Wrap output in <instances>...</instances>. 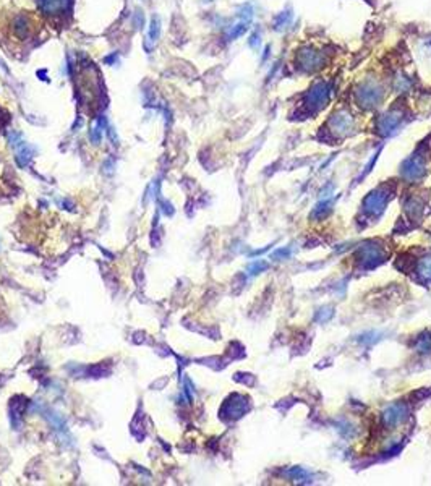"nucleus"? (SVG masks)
<instances>
[{"label": "nucleus", "mask_w": 431, "mask_h": 486, "mask_svg": "<svg viewBox=\"0 0 431 486\" xmlns=\"http://www.w3.org/2000/svg\"><path fill=\"white\" fill-rule=\"evenodd\" d=\"M331 96H333V84L329 82H323V80L315 82L306 89V93L303 94V109L308 114H316V112H320L328 106Z\"/></svg>", "instance_id": "2"}, {"label": "nucleus", "mask_w": 431, "mask_h": 486, "mask_svg": "<svg viewBox=\"0 0 431 486\" xmlns=\"http://www.w3.org/2000/svg\"><path fill=\"white\" fill-rule=\"evenodd\" d=\"M355 256H357V263L360 268L372 269L385 261L386 250L380 242L369 240V242H365L360 245V248L357 250V254H355Z\"/></svg>", "instance_id": "5"}, {"label": "nucleus", "mask_w": 431, "mask_h": 486, "mask_svg": "<svg viewBox=\"0 0 431 486\" xmlns=\"http://www.w3.org/2000/svg\"><path fill=\"white\" fill-rule=\"evenodd\" d=\"M284 256H291V250L284 248V250H277V252L274 253V258H284Z\"/></svg>", "instance_id": "25"}, {"label": "nucleus", "mask_w": 431, "mask_h": 486, "mask_svg": "<svg viewBox=\"0 0 431 486\" xmlns=\"http://www.w3.org/2000/svg\"><path fill=\"white\" fill-rule=\"evenodd\" d=\"M328 62V55L315 46H303L295 55L297 68L303 73H315Z\"/></svg>", "instance_id": "4"}, {"label": "nucleus", "mask_w": 431, "mask_h": 486, "mask_svg": "<svg viewBox=\"0 0 431 486\" xmlns=\"http://www.w3.org/2000/svg\"><path fill=\"white\" fill-rule=\"evenodd\" d=\"M405 122V109L401 106H394L383 112L376 119V131L381 136H391L401 129Z\"/></svg>", "instance_id": "6"}, {"label": "nucleus", "mask_w": 431, "mask_h": 486, "mask_svg": "<svg viewBox=\"0 0 431 486\" xmlns=\"http://www.w3.org/2000/svg\"><path fill=\"white\" fill-rule=\"evenodd\" d=\"M31 158H33V151L28 149L26 146H23V149L17 156V160L21 167H25V166H28V164H30Z\"/></svg>", "instance_id": "20"}, {"label": "nucleus", "mask_w": 431, "mask_h": 486, "mask_svg": "<svg viewBox=\"0 0 431 486\" xmlns=\"http://www.w3.org/2000/svg\"><path fill=\"white\" fill-rule=\"evenodd\" d=\"M13 32L20 37V39H26L31 32V20L26 15H20L13 20Z\"/></svg>", "instance_id": "12"}, {"label": "nucleus", "mask_w": 431, "mask_h": 486, "mask_svg": "<svg viewBox=\"0 0 431 486\" xmlns=\"http://www.w3.org/2000/svg\"><path fill=\"white\" fill-rule=\"evenodd\" d=\"M266 268H268V263L255 261V263H252L248 266V274L250 276H257V274H259V272H263Z\"/></svg>", "instance_id": "21"}, {"label": "nucleus", "mask_w": 431, "mask_h": 486, "mask_svg": "<svg viewBox=\"0 0 431 486\" xmlns=\"http://www.w3.org/2000/svg\"><path fill=\"white\" fill-rule=\"evenodd\" d=\"M392 191L394 188L389 183H385V185L378 187L373 190L367 198L363 200V211L367 212L368 216H378L385 211V207L387 205V201L391 200Z\"/></svg>", "instance_id": "7"}, {"label": "nucleus", "mask_w": 431, "mask_h": 486, "mask_svg": "<svg viewBox=\"0 0 431 486\" xmlns=\"http://www.w3.org/2000/svg\"><path fill=\"white\" fill-rule=\"evenodd\" d=\"M333 206V198H326V200H321L318 205H316L315 207V211H313V218H323V216L328 214V211H329V207Z\"/></svg>", "instance_id": "18"}, {"label": "nucleus", "mask_w": 431, "mask_h": 486, "mask_svg": "<svg viewBox=\"0 0 431 486\" xmlns=\"http://www.w3.org/2000/svg\"><path fill=\"white\" fill-rule=\"evenodd\" d=\"M407 417H409V407H407L404 402H396L387 405L381 415V420L383 424H385L387 429H394L401 427L407 420Z\"/></svg>", "instance_id": "10"}, {"label": "nucleus", "mask_w": 431, "mask_h": 486, "mask_svg": "<svg viewBox=\"0 0 431 486\" xmlns=\"http://www.w3.org/2000/svg\"><path fill=\"white\" fill-rule=\"evenodd\" d=\"M416 272H419V277L423 282H431V254H426L419 261V266H416Z\"/></svg>", "instance_id": "14"}, {"label": "nucleus", "mask_w": 431, "mask_h": 486, "mask_svg": "<svg viewBox=\"0 0 431 486\" xmlns=\"http://www.w3.org/2000/svg\"><path fill=\"white\" fill-rule=\"evenodd\" d=\"M89 138H91V141L94 144H98L99 141L102 140V129L99 125L94 127V129H91V131H89Z\"/></svg>", "instance_id": "24"}, {"label": "nucleus", "mask_w": 431, "mask_h": 486, "mask_svg": "<svg viewBox=\"0 0 431 486\" xmlns=\"http://www.w3.org/2000/svg\"><path fill=\"white\" fill-rule=\"evenodd\" d=\"M248 25L250 23H246V21H239V23H235L234 26L230 28L229 31H227V39L229 41H235L237 37H240V36H244L246 31H248Z\"/></svg>", "instance_id": "17"}, {"label": "nucleus", "mask_w": 431, "mask_h": 486, "mask_svg": "<svg viewBox=\"0 0 431 486\" xmlns=\"http://www.w3.org/2000/svg\"><path fill=\"white\" fill-rule=\"evenodd\" d=\"M421 207H423V201H421L419 196H412V198H409V200L404 203L405 212L410 216V218H414V219L419 218V216H420Z\"/></svg>", "instance_id": "15"}, {"label": "nucleus", "mask_w": 431, "mask_h": 486, "mask_svg": "<svg viewBox=\"0 0 431 486\" xmlns=\"http://www.w3.org/2000/svg\"><path fill=\"white\" fill-rule=\"evenodd\" d=\"M287 475L291 476V478L297 480V481H302V480L308 478V474H306L305 470H302V469H291V470L287 471Z\"/></svg>", "instance_id": "23"}, {"label": "nucleus", "mask_w": 431, "mask_h": 486, "mask_svg": "<svg viewBox=\"0 0 431 486\" xmlns=\"http://www.w3.org/2000/svg\"><path fill=\"white\" fill-rule=\"evenodd\" d=\"M248 409H250L248 398H245V395H240V394H234L226 400L224 405H222L221 415L222 418L226 420H237L244 417V415L248 412Z\"/></svg>", "instance_id": "9"}, {"label": "nucleus", "mask_w": 431, "mask_h": 486, "mask_svg": "<svg viewBox=\"0 0 431 486\" xmlns=\"http://www.w3.org/2000/svg\"><path fill=\"white\" fill-rule=\"evenodd\" d=\"M292 20H293L292 12L287 8V10H284V12H281V13H277V15L274 17V20H273V30H276V31L287 30V28L292 25Z\"/></svg>", "instance_id": "13"}, {"label": "nucleus", "mask_w": 431, "mask_h": 486, "mask_svg": "<svg viewBox=\"0 0 431 486\" xmlns=\"http://www.w3.org/2000/svg\"><path fill=\"white\" fill-rule=\"evenodd\" d=\"M415 351L420 353H425V355L431 353V331H426L416 337Z\"/></svg>", "instance_id": "16"}, {"label": "nucleus", "mask_w": 431, "mask_h": 486, "mask_svg": "<svg viewBox=\"0 0 431 486\" xmlns=\"http://www.w3.org/2000/svg\"><path fill=\"white\" fill-rule=\"evenodd\" d=\"M376 158H378V153L375 154V158H373V159H372V162H369V166H368V167H372V166H373V164H375V160H376ZM368 171H369V169H365V172L362 174V177L365 176V174H368Z\"/></svg>", "instance_id": "26"}, {"label": "nucleus", "mask_w": 431, "mask_h": 486, "mask_svg": "<svg viewBox=\"0 0 431 486\" xmlns=\"http://www.w3.org/2000/svg\"><path fill=\"white\" fill-rule=\"evenodd\" d=\"M37 6L47 15H62V13L68 12L72 0H36Z\"/></svg>", "instance_id": "11"}, {"label": "nucleus", "mask_w": 431, "mask_h": 486, "mask_svg": "<svg viewBox=\"0 0 431 486\" xmlns=\"http://www.w3.org/2000/svg\"><path fill=\"white\" fill-rule=\"evenodd\" d=\"M259 44H262V31L255 30V31L252 32V35H250L248 46L252 47V49H258Z\"/></svg>", "instance_id": "22"}, {"label": "nucleus", "mask_w": 431, "mask_h": 486, "mask_svg": "<svg viewBox=\"0 0 431 486\" xmlns=\"http://www.w3.org/2000/svg\"><path fill=\"white\" fill-rule=\"evenodd\" d=\"M383 97H385V88H383V84L378 78H363L354 88V101L365 111L375 109L378 104L383 101Z\"/></svg>", "instance_id": "1"}, {"label": "nucleus", "mask_w": 431, "mask_h": 486, "mask_svg": "<svg viewBox=\"0 0 431 486\" xmlns=\"http://www.w3.org/2000/svg\"><path fill=\"white\" fill-rule=\"evenodd\" d=\"M159 36H161V20L158 17H153L149 23V39L156 42L159 39Z\"/></svg>", "instance_id": "19"}, {"label": "nucleus", "mask_w": 431, "mask_h": 486, "mask_svg": "<svg viewBox=\"0 0 431 486\" xmlns=\"http://www.w3.org/2000/svg\"><path fill=\"white\" fill-rule=\"evenodd\" d=\"M428 149L420 146L414 154H410L401 166V176L409 182H419L428 171Z\"/></svg>", "instance_id": "3"}, {"label": "nucleus", "mask_w": 431, "mask_h": 486, "mask_svg": "<svg viewBox=\"0 0 431 486\" xmlns=\"http://www.w3.org/2000/svg\"><path fill=\"white\" fill-rule=\"evenodd\" d=\"M354 129H355L354 115L345 109L336 111L334 114L331 115V119L328 120L329 135L334 136V138H338V140L352 135Z\"/></svg>", "instance_id": "8"}, {"label": "nucleus", "mask_w": 431, "mask_h": 486, "mask_svg": "<svg viewBox=\"0 0 431 486\" xmlns=\"http://www.w3.org/2000/svg\"><path fill=\"white\" fill-rule=\"evenodd\" d=\"M205 2H212V0H205Z\"/></svg>", "instance_id": "27"}]
</instances>
